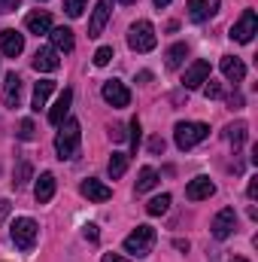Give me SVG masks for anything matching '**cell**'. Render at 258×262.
<instances>
[{"label":"cell","mask_w":258,"mask_h":262,"mask_svg":"<svg viewBox=\"0 0 258 262\" xmlns=\"http://www.w3.org/2000/svg\"><path fill=\"white\" fill-rule=\"evenodd\" d=\"M79 143H82V125L76 119H67L64 125H61V131L55 134V152H58V159L61 162L64 159H76Z\"/></svg>","instance_id":"1"},{"label":"cell","mask_w":258,"mask_h":262,"mask_svg":"<svg viewBox=\"0 0 258 262\" xmlns=\"http://www.w3.org/2000/svg\"><path fill=\"white\" fill-rule=\"evenodd\" d=\"M9 235H12V244L21 250V253H28V250H34V244H37V235H40V226L31 220V216H18L15 223H12V229H9Z\"/></svg>","instance_id":"2"},{"label":"cell","mask_w":258,"mask_h":262,"mask_svg":"<svg viewBox=\"0 0 258 262\" xmlns=\"http://www.w3.org/2000/svg\"><path fill=\"white\" fill-rule=\"evenodd\" d=\"M152 244H155V229H152V226H137L128 238H125L122 247H125V253L137 256V259H143V256L152 253Z\"/></svg>","instance_id":"3"},{"label":"cell","mask_w":258,"mask_h":262,"mask_svg":"<svg viewBox=\"0 0 258 262\" xmlns=\"http://www.w3.org/2000/svg\"><path fill=\"white\" fill-rule=\"evenodd\" d=\"M155 43H158V37H155V28H152V21H146V18H140V21H134L128 31V46L134 52H152L155 49Z\"/></svg>","instance_id":"4"},{"label":"cell","mask_w":258,"mask_h":262,"mask_svg":"<svg viewBox=\"0 0 258 262\" xmlns=\"http://www.w3.org/2000/svg\"><path fill=\"white\" fill-rule=\"evenodd\" d=\"M207 134H210V125H203V122H176L173 140L179 149H192L200 140H207Z\"/></svg>","instance_id":"5"},{"label":"cell","mask_w":258,"mask_h":262,"mask_svg":"<svg viewBox=\"0 0 258 262\" xmlns=\"http://www.w3.org/2000/svg\"><path fill=\"white\" fill-rule=\"evenodd\" d=\"M258 34V15L255 9H243V15L231 25V40H237V43H252V37Z\"/></svg>","instance_id":"6"},{"label":"cell","mask_w":258,"mask_h":262,"mask_svg":"<svg viewBox=\"0 0 258 262\" xmlns=\"http://www.w3.org/2000/svg\"><path fill=\"white\" fill-rule=\"evenodd\" d=\"M100 95H104V101H107L110 107H119V110L131 104V92L122 79H107L104 89H100Z\"/></svg>","instance_id":"7"},{"label":"cell","mask_w":258,"mask_h":262,"mask_svg":"<svg viewBox=\"0 0 258 262\" xmlns=\"http://www.w3.org/2000/svg\"><path fill=\"white\" fill-rule=\"evenodd\" d=\"M234 229H237V213H234V207L219 210L216 220H213V238H216V241H225V238L234 235Z\"/></svg>","instance_id":"8"},{"label":"cell","mask_w":258,"mask_h":262,"mask_svg":"<svg viewBox=\"0 0 258 262\" xmlns=\"http://www.w3.org/2000/svg\"><path fill=\"white\" fill-rule=\"evenodd\" d=\"M113 3H116V0H97V6H94V12H91V21H88V37H100V34H104L107 21H110V15H113Z\"/></svg>","instance_id":"9"},{"label":"cell","mask_w":258,"mask_h":262,"mask_svg":"<svg viewBox=\"0 0 258 262\" xmlns=\"http://www.w3.org/2000/svg\"><path fill=\"white\" fill-rule=\"evenodd\" d=\"M21 52H24V37H21L18 31H12V28L0 31V55L15 58V55H21Z\"/></svg>","instance_id":"10"},{"label":"cell","mask_w":258,"mask_h":262,"mask_svg":"<svg viewBox=\"0 0 258 262\" xmlns=\"http://www.w3.org/2000/svg\"><path fill=\"white\" fill-rule=\"evenodd\" d=\"M207 79H210V61L197 58V61H192V64H189L186 76H183V85H186V89H200Z\"/></svg>","instance_id":"11"},{"label":"cell","mask_w":258,"mask_h":262,"mask_svg":"<svg viewBox=\"0 0 258 262\" xmlns=\"http://www.w3.org/2000/svg\"><path fill=\"white\" fill-rule=\"evenodd\" d=\"M222 0H189V18L192 21H207L219 12Z\"/></svg>","instance_id":"12"},{"label":"cell","mask_w":258,"mask_h":262,"mask_svg":"<svg viewBox=\"0 0 258 262\" xmlns=\"http://www.w3.org/2000/svg\"><path fill=\"white\" fill-rule=\"evenodd\" d=\"M58 67H61V58H58V52H55L52 46L37 49V55H34V70H40V73H55Z\"/></svg>","instance_id":"13"},{"label":"cell","mask_w":258,"mask_h":262,"mask_svg":"<svg viewBox=\"0 0 258 262\" xmlns=\"http://www.w3.org/2000/svg\"><path fill=\"white\" fill-rule=\"evenodd\" d=\"M79 192L88 198V201H110L113 198V189L107 186V183H100V180H94V177H88V180H82V186H79Z\"/></svg>","instance_id":"14"},{"label":"cell","mask_w":258,"mask_h":262,"mask_svg":"<svg viewBox=\"0 0 258 262\" xmlns=\"http://www.w3.org/2000/svg\"><path fill=\"white\" fill-rule=\"evenodd\" d=\"M213 192H216V183L210 177H194V180H189V186H186V198L189 201H203V198H210Z\"/></svg>","instance_id":"15"},{"label":"cell","mask_w":258,"mask_h":262,"mask_svg":"<svg viewBox=\"0 0 258 262\" xmlns=\"http://www.w3.org/2000/svg\"><path fill=\"white\" fill-rule=\"evenodd\" d=\"M55 174L52 171H43L40 174V180H37V186H34V198H37V204H46V201H52L55 195Z\"/></svg>","instance_id":"16"},{"label":"cell","mask_w":258,"mask_h":262,"mask_svg":"<svg viewBox=\"0 0 258 262\" xmlns=\"http://www.w3.org/2000/svg\"><path fill=\"white\" fill-rule=\"evenodd\" d=\"M24 28L31 31V34H49L52 31V15L49 12H43V9H37V12H28V18H24Z\"/></svg>","instance_id":"17"},{"label":"cell","mask_w":258,"mask_h":262,"mask_svg":"<svg viewBox=\"0 0 258 262\" xmlns=\"http://www.w3.org/2000/svg\"><path fill=\"white\" fill-rule=\"evenodd\" d=\"M18 101H21V76L12 70V73H6V85H3V104H6V107H18Z\"/></svg>","instance_id":"18"},{"label":"cell","mask_w":258,"mask_h":262,"mask_svg":"<svg viewBox=\"0 0 258 262\" xmlns=\"http://www.w3.org/2000/svg\"><path fill=\"white\" fill-rule=\"evenodd\" d=\"M70 104H73V92H70V89H64V92L58 95L55 107L49 110V122H52V125H61V122H64V116H67V110H70Z\"/></svg>","instance_id":"19"},{"label":"cell","mask_w":258,"mask_h":262,"mask_svg":"<svg viewBox=\"0 0 258 262\" xmlns=\"http://www.w3.org/2000/svg\"><path fill=\"white\" fill-rule=\"evenodd\" d=\"M49 37H52V49H55V52H73V46H76L70 28H52Z\"/></svg>","instance_id":"20"},{"label":"cell","mask_w":258,"mask_h":262,"mask_svg":"<svg viewBox=\"0 0 258 262\" xmlns=\"http://www.w3.org/2000/svg\"><path fill=\"white\" fill-rule=\"evenodd\" d=\"M222 73H225L228 82H240V79L246 76V64H243L240 58H234V55H225V58H222Z\"/></svg>","instance_id":"21"},{"label":"cell","mask_w":258,"mask_h":262,"mask_svg":"<svg viewBox=\"0 0 258 262\" xmlns=\"http://www.w3.org/2000/svg\"><path fill=\"white\" fill-rule=\"evenodd\" d=\"M52 89H55V82H52V79H40V82L34 85V98H31V107H34L37 113H40V110L46 107V101H49Z\"/></svg>","instance_id":"22"},{"label":"cell","mask_w":258,"mask_h":262,"mask_svg":"<svg viewBox=\"0 0 258 262\" xmlns=\"http://www.w3.org/2000/svg\"><path fill=\"white\" fill-rule=\"evenodd\" d=\"M186 58H189V46L186 43H173L167 49V70H179Z\"/></svg>","instance_id":"23"},{"label":"cell","mask_w":258,"mask_h":262,"mask_svg":"<svg viewBox=\"0 0 258 262\" xmlns=\"http://www.w3.org/2000/svg\"><path fill=\"white\" fill-rule=\"evenodd\" d=\"M158 186V171L155 168H143L140 171V177H137V195H143V192H149V189H155Z\"/></svg>","instance_id":"24"},{"label":"cell","mask_w":258,"mask_h":262,"mask_svg":"<svg viewBox=\"0 0 258 262\" xmlns=\"http://www.w3.org/2000/svg\"><path fill=\"white\" fill-rule=\"evenodd\" d=\"M107 171H110V177H113V180H119V177L128 171V156H125V152H113V156H110Z\"/></svg>","instance_id":"25"},{"label":"cell","mask_w":258,"mask_h":262,"mask_svg":"<svg viewBox=\"0 0 258 262\" xmlns=\"http://www.w3.org/2000/svg\"><path fill=\"white\" fill-rule=\"evenodd\" d=\"M246 131H249L246 122H231V125L225 128V140H228V143H234V146H240V143L246 140Z\"/></svg>","instance_id":"26"},{"label":"cell","mask_w":258,"mask_h":262,"mask_svg":"<svg viewBox=\"0 0 258 262\" xmlns=\"http://www.w3.org/2000/svg\"><path fill=\"white\" fill-rule=\"evenodd\" d=\"M167 207H170V195L164 192V195H155L146 204V213H149V216H161V213H167Z\"/></svg>","instance_id":"27"},{"label":"cell","mask_w":258,"mask_h":262,"mask_svg":"<svg viewBox=\"0 0 258 262\" xmlns=\"http://www.w3.org/2000/svg\"><path fill=\"white\" fill-rule=\"evenodd\" d=\"M28 180H31V165L28 162H18V171H15V189H21V186H28Z\"/></svg>","instance_id":"28"},{"label":"cell","mask_w":258,"mask_h":262,"mask_svg":"<svg viewBox=\"0 0 258 262\" xmlns=\"http://www.w3.org/2000/svg\"><path fill=\"white\" fill-rule=\"evenodd\" d=\"M64 12L70 18H79L85 12V0H64Z\"/></svg>","instance_id":"29"},{"label":"cell","mask_w":258,"mask_h":262,"mask_svg":"<svg viewBox=\"0 0 258 262\" xmlns=\"http://www.w3.org/2000/svg\"><path fill=\"white\" fill-rule=\"evenodd\" d=\"M113 61V46H100L97 52H94V64L97 67H107Z\"/></svg>","instance_id":"30"},{"label":"cell","mask_w":258,"mask_h":262,"mask_svg":"<svg viewBox=\"0 0 258 262\" xmlns=\"http://www.w3.org/2000/svg\"><path fill=\"white\" fill-rule=\"evenodd\" d=\"M131 146H134V152H137V146H140V137H143V125H140V119H131Z\"/></svg>","instance_id":"31"},{"label":"cell","mask_w":258,"mask_h":262,"mask_svg":"<svg viewBox=\"0 0 258 262\" xmlns=\"http://www.w3.org/2000/svg\"><path fill=\"white\" fill-rule=\"evenodd\" d=\"M34 122H31V119H24V122H21V125H18V137H21V140H34Z\"/></svg>","instance_id":"32"},{"label":"cell","mask_w":258,"mask_h":262,"mask_svg":"<svg viewBox=\"0 0 258 262\" xmlns=\"http://www.w3.org/2000/svg\"><path fill=\"white\" fill-rule=\"evenodd\" d=\"M203 95H207V98H222V85H219V82H213V79H207Z\"/></svg>","instance_id":"33"},{"label":"cell","mask_w":258,"mask_h":262,"mask_svg":"<svg viewBox=\"0 0 258 262\" xmlns=\"http://www.w3.org/2000/svg\"><path fill=\"white\" fill-rule=\"evenodd\" d=\"M18 3H21V0H0V15H3V12H12V9H18Z\"/></svg>","instance_id":"34"},{"label":"cell","mask_w":258,"mask_h":262,"mask_svg":"<svg viewBox=\"0 0 258 262\" xmlns=\"http://www.w3.org/2000/svg\"><path fill=\"white\" fill-rule=\"evenodd\" d=\"M149 152H164V140L161 137H152L149 140Z\"/></svg>","instance_id":"35"},{"label":"cell","mask_w":258,"mask_h":262,"mask_svg":"<svg viewBox=\"0 0 258 262\" xmlns=\"http://www.w3.org/2000/svg\"><path fill=\"white\" fill-rule=\"evenodd\" d=\"M85 238H88V241H97V238H100V232H97V226H94V223H88V226H85Z\"/></svg>","instance_id":"36"},{"label":"cell","mask_w":258,"mask_h":262,"mask_svg":"<svg viewBox=\"0 0 258 262\" xmlns=\"http://www.w3.org/2000/svg\"><path fill=\"white\" fill-rule=\"evenodd\" d=\"M9 210H12V204H9L6 198H0V223H3L6 216H9Z\"/></svg>","instance_id":"37"},{"label":"cell","mask_w":258,"mask_h":262,"mask_svg":"<svg viewBox=\"0 0 258 262\" xmlns=\"http://www.w3.org/2000/svg\"><path fill=\"white\" fill-rule=\"evenodd\" d=\"M228 104H231V110H240V107H243V95H231Z\"/></svg>","instance_id":"38"},{"label":"cell","mask_w":258,"mask_h":262,"mask_svg":"<svg viewBox=\"0 0 258 262\" xmlns=\"http://www.w3.org/2000/svg\"><path fill=\"white\" fill-rule=\"evenodd\" d=\"M100 262H131V259H125V256H119V253H107Z\"/></svg>","instance_id":"39"},{"label":"cell","mask_w":258,"mask_h":262,"mask_svg":"<svg viewBox=\"0 0 258 262\" xmlns=\"http://www.w3.org/2000/svg\"><path fill=\"white\" fill-rule=\"evenodd\" d=\"M246 195H249V198L258 195V180H249V186H246Z\"/></svg>","instance_id":"40"},{"label":"cell","mask_w":258,"mask_h":262,"mask_svg":"<svg viewBox=\"0 0 258 262\" xmlns=\"http://www.w3.org/2000/svg\"><path fill=\"white\" fill-rule=\"evenodd\" d=\"M173 247H176V250H189V241H183V238H176V241H173Z\"/></svg>","instance_id":"41"},{"label":"cell","mask_w":258,"mask_h":262,"mask_svg":"<svg viewBox=\"0 0 258 262\" xmlns=\"http://www.w3.org/2000/svg\"><path fill=\"white\" fill-rule=\"evenodd\" d=\"M110 134H113V137H116V140H122V137H125V131H122V125H116V128L110 131Z\"/></svg>","instance_id":"42"},{"label":"cell","mask_w":258,"mask_h":262,"mask_svg":"<svg viewBox=\"0 0 258 262\" xmlns=\"http://www.w3.org/2000/svg\"><path fill=\"white\" fill-rule=\"evenodd\" d=\"M167 3H170V0H155V6H158V9H164Z\"/></svg>","instance_id":"43"},{"label":"cell","mask_w":258,"mask_h":262,"mask_svg":"<svg viewBox=\"0 0 258 262\" xmlns=\"http://www.w3.org/2000/svg\"><path fill=\"white\" fill-rule=\"evenodd\" d=\"M119 3H125V6H131V3H137V0H119Z\"/></svg>","instance_id":"44"},{"label":"cell","mask_w":258,"mask_h":262,"mask_svg":"<svg viewBox=\"0 0 258 262\" xmlns=\"http://www.w3.org/2000/svg\"><path fill=\"white\" fill-rule=\"evenodd\" d=\"M231 262H249V259H240V256H237V259H231Z\"/></svg>","instance_id":"45"}]
</instances>
